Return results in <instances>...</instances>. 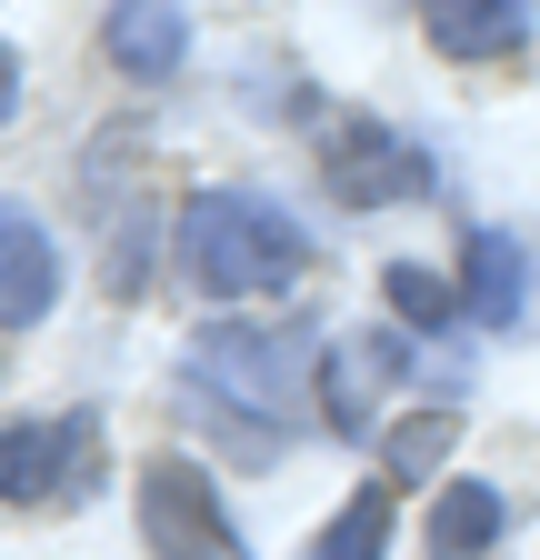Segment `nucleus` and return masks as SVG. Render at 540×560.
Wrapping results in <instances>:
<instances>
[{"mask_svg":"<svg viewBox=\"0 0 540 560\" xmlns=\"http://www.w3.org/2000/svg\"><path fill=\"white\" fill-rule=\"evenodd\" d=\"M180 270L211 301H270V291H301L310 231L260 190H190L180 200Z\"/></svg>","mask_w":540,"mask_h":560,"instance_id":"f257e3e1","label":"nucleus"},{"mask_svg":"<svg viewBox=\"0 0 540 560\" xmlns=\"http://www.w3.org/2000/svg\"><path fill=\"white\" fill-rule=\"evenodd\" d=\"M211 390V410L260 420V431H291L301 400H320V350L301 330H270V320H221L190 340L180 361V400Z\"/></svg>","mask_w":540,"mask_h":560,"instance_id":"f03ea898","label":"nucleus"},{"mask_svg":"<svg viewBox=\"0 0 540 560\" xmlns=\"http://www.w3.org/2000/svg\"><path fill=\"white\" fill-rule=\"evenodd\" d=\"M130 501H141V540H151V560H250V540L231 530L211 470L180 460V451H151L141 470H130Z\"/></svg>","mask_w":540,"mask_h":560,"instance_id":"7ed1b4c3","label":"nucleus"},{"mask_svg":"<svg viewBox=\"0 0 540 560\" xmlns=\"http://www.w3.org/2000/svg\"><path fill=\"white\" fill-rule=\"evenodd\" d=\"M101 490V420L60 410L0 431V501H91Z\"/></svg>","mask_w":540,"mask_h":560,"instance_id":"20e7f679","label":"nucleus"},{"mask_svg":"<svg viewBox=\"0 0 540 560\" xmlns=\"http://www.w3.org/2000/svg\"><path fill=\"white\" fill-rule=\"evenodd\" d=\"M320 171H330V190H341V200H361V210H371V200H411L431 161H421L400 130H380V120L341 110V120L320 130Z\"/></svg>","mask_w":540,"mask_h":560,"instance_id":"39448f33","label":"nucleus"},{"mask_svg":"<svg viewBox=\"0 0 540 560\" xmlns=\"http://www.w3.org/2000/svg\"><path fill=\"white\" fill-rule=\"evenodd\" d=\"M411 371V340L400 330H351L341 350H320V410H330V431H371V410H380V390Z\"/></svg>","mask_w":540,"mask_h":560,"instance_id":"423d86ee","label":"nucleus"},{"mask_svg":"<svg viewBox=\"0 0 540 560\" xmlns=\"http://www.w3.org/2000/svg\"><path fill=\"white\" fill-rule=\"evenodd\" d=\"M60 301V250L21 200H0V330H31Z\"/></svg>","mask_w":540,"mask_h":560,"instance_id":"0eeeda50","label":"nucleus"},{"mask_svg":"<svg viewBox=\"0 0 540 560\" xmlns=\"http://www.w3.org/2000/svg\"><path fill=\"white\" fill-rule=\"evenodd\" d=\"M110 60L130 70V81H171L180 50H190V11L180 0H110Z\"/></svg>","mask_w":540,"mask_h":560,"instance_id":"6e6552de","label":"nucleus"},{"mask_svg":"<svg viewBox=\"0 0 540 560\" xmlns=\"http://www.w3.org/2000/svg\"><path fill=\"white\" fill-rule=\"evenodd\" d=\"M421 31L450 60H501V50L530 40V11L520 0H421Z\"/></svg>","mask_w":540,"mask_h":560,"instance_id":"1a4fd4ad","label":"nucleus"},{"mask_svg":"<svg viewBox=\"0 0 540 560\" xmlns=\"http://www.w3.org/2000/svg\"><path fill=\"white\" fill-rule=\"evenodd\" d=\"M501 530H510V501H501L491 480H450L441 501H431V560H481Z\"/></svg>","mask_w":540,"mask_h":560,"instance_id":"9d476101","label":"nucleus"},{"mask_svg":"<svg viewBox=\"0 0 540 560\" xmlns=\"http://www.w3.org/2000/svg\"><path fill=\"white\" fill-rule=\"evenodd\" d=\"M470 320H481V330L520 320V241H501V231L470 241Z\"/></svg>","mask_w":540,"mask_h":560,"instance_id":"9b49d317","label":"nucleus"},{"mask_svg":"<svg viewBox=\"0 0 540 560\" xmlns=\"http://www.w3.org/2000/svg\"><path fill=\"white\" fill-rule=\"evenodd\" d=\"M390 550V490H361V501H341V521H330L301 560H380Z\"/></svg>","mask_w":540,"mask_h":560,"instance_id":"f8f14e48","label":"nucleus"},{"mask_svg":"<svg viewBox=\"0 0 540 560\" xmlns=\"http://www.w3.org/2000/svg\"><path fill=\"white\" fill-rule=\"evenodd\" d=\"M380 301L411 320V330H450V311H460V301H450V280L421 270V260H390V270H380Z\"/></svg>","mask_w":540,"mask_h":560,"instance_id":"ddd939ff","label":"nucleus"},{"mask_svg":"<svg viewBox=\"0 0 540 560\" xmlns=\"http://www.w3.org/2000/svg\"><path fill=\"white\" fill-rule=\"evenodd\" d=\"M450 441H460V410H421V420H411V431H400V441H390V480H400V490H411V480H431Z\"/></svg>","mask_w":540,"mask_h":560,"instance_id":"4468645a","label":"nucleus"},{"mask_svg":"<svg viewBox=\"0 0 540 560\" xmlns=\"http://www.w3.org/2000/svg\"><path fill=\"white\" fill-rule=\"evenodd\" d=\"M11 110H21V50L0 40V120H11Z\"/></svg>","mask_w":540,"mask_h":560,"instance_id":"2eb2a0df","label":"nucleus"}]
</instances>
